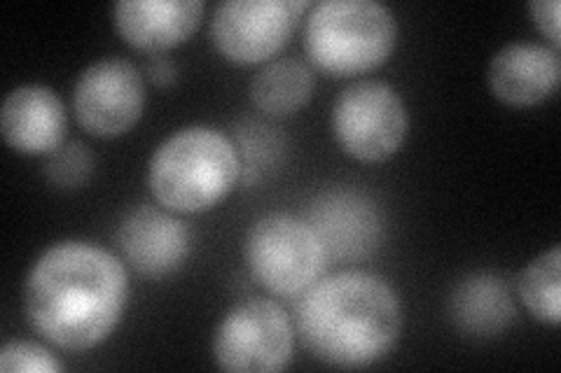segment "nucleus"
I'll return each mask as SVG.
<instances>
[{
    "label": "nucleus",
    "instance_id": "obj_1",
    "mask_svg": "<svg viewBox=\"0 0 561 373\" xmlns=\"http://www.w3.org/2000/svg\"><path fill=\"white\" fill-rule=\"evenodd\" d=\"M129 301V276L113 253L84 241H61L35 259L24 285L31 329L68 352L101 346Z\"/></svg>",
    "mask_w": 561,
    "mask_h": 373
},
{
    "label": "nucleus",
    "instance_id": "obj_2",
    "mask_svg": "<svg viewBox=\"0 0 561 373\" xmlns=\"http://www.w3.org/2000/svg\"><path fill=\"white\" fill-rule=\"evenodd\" d=\"M295 327L316 360L335 369H365L389 354L402 331L398 292L370 271L319 278L300 294Z\"/></svg>",
    "mask_w": 561,
    "mask_h": 373
},
{
    "label": "nucleus",
    "instance_id": "obj_3",
    "mask_svg": "<svg viewBox=\"0 0 561 373\" xmlns=\"http://www.w3.org/2000/svg\"><path fill=\"white\" fill-rule=\"evenodd\" d=\"M241 173V156L230 138L210 127H185L152 152L148 187L169 212L195 215L230 197Z\"/></svg>",
    "mask_w": 561,
    "mask_h": 373
},
{
    "label": "nucleus",
    "instance_id": "obj_4",
    "mask_svg": "<svg viewBox=\"0 0 561 373\" xmlns=\"http://www.w3.org/2000/svg\"><path fill=\"white\" fill-rule=\"evenodd\" d=\"M398 22L377 0H323L305 22L309 61L335 78L379 68L393 55Z\"/></svg>",
    "mask_w": 561,
    "mask_h": 373
},
{
    "label": "nucleus",
    "instance_id": "obj_5",
    "mask_svg": "<svg viewBox=\"0 0 561 373\" xmlns=\"http://www.w3.org/2000/svg\"><path fill=\"white\" fill-rule=\"evenodd\" d=\"M245 261L253 278L272 294L300 296L323 278L328 255L309 222L270 212L245 236Z\"/></svg>",
    "mask_w": 561,
    "mask_h": 373
},
{
    "label": "nucleus",
    "instance_id": "obj_6",
    "mask_svg": "<svg viewBox=\"0 0 561 373\" xmlns=\"http://www.w3.org/2000/svg\"><path fill=\"white\" fill-rule=\"evenodd\" d=\"M332 136L356 162L377 164L393 156L408 138L410 117L400 94L379 80L346 86L332 105Z\"/></svg>",
    "mask_w": 561,
    "mask_h": 373
},
{
    "label": "nucleus",
    "instance_id": "obj_7",
    "mask_svg": "<svg viewBox=\"0 0 561 373\" xmlns=\"http://www.w3.org/2000/svg\"><path fill=\"white\" fill-rule=\"evenodd\" d=\"M295 331L288 313L272 299H245L227 311L214 334V358L222 371L274 373L293 362Z\"/></svg>",
    "mask_w": 561,
    "mask_h": 373
},
{
    "label": "nucleus",
    "instance_id": "obj_8",
    "mask_svg": "<svg viewBox=\"0 0 561 373\" xmlns=\"http://www.w3.org/2000/svg\"><path fill=\"white\" fill-rule=\"evenodd\" d=\"M307 10V0H227L214 12L210 35L227 61L262 63L288 45Z\"/></svg>",
    "mask_w": 561,
    "mask_h": 373
},
{
    "label": "nucleus",
    "instance_id": "obj_9",
    "mask_svg": "<svg viewBox=\"0 0 561 373\" xmlns=\"http://www.w3.org/2000/svg\"><path fill=\"white\" fill-rule=\"evenodd\" d=\"M146 108V82L140 70L108 57L87 66L73 86V113L80 127L99 138L125 136Z\"/></svg>",
    "mask_w": 561,
    "mask_h": 373
},
{
    "label": "nucleus",
    "instance_id": "obj_10",
    "mask_svg": "<svg viewBox=\"0 0 561 373\" xmlns=\"http://www.w3.org/2000/svg\"><path fill=\"white\" fill-rule=\"evenodd\" d=\"M309 224L321 238L328 259L342 264L370 257L379 247L383 231L377 203L354 189L319 194L309 208Z\"/></svg>",
    "mask_w": 561,
    "mask_h": 373
},
{
    "label": "nucleus",
    "instance_id": "obj_11",
    "mask_svg": "<svg viewBox=\"0 0 561 373\" xmlns=\"http://www.w3.org/2000/svg\"><path fill=\"white\" fill-rule=\"evenodd\" d=\"M117 245L131 269L148 280H162L185 264L192 229L154 206L129 210L117 229Z\"/></svg>",
    "mask_w": 561,
    "mask_h": 373
},
{
    "label": "nucleus",
    "instance_id": "obj_12",
    "mask_svg": "<svg viewBox=\"0 0 561 373\" xmlns=\"http://www.w3.org/2000/svg\"><path fill=\"white\" fill-rule=\"evenodd\" d=\"M68 117L64 101L43 84H24L8 94L0 110L5 143L28 156H49L64 145Z\"/></svg>",
    "mask_w": 561,
    "mask_h": 373
},
{
    "label": "nucleus",
    "instance_id": "obj_13",
    "mask_svg": "<svg viewBox=\"0 0 561 373\" xmlns=\"http://www.w3.org/2000/svg\"><path fill=\"white\" fill-rule=\"evenodd\" d=\"M561 78L559 49L538 43H511L491 57L486 80L501 103L529 108L554 94Z\"/></svg>",
    "mask_w": 561,
    "mask_h": 373
},
{
    "label": "nucleus",
    "instance_id": "obj_14",
    "mask_svg": "<svg viewBox=\"0 0 561 373\" xmlns=\"http://www.w3.org/2000/svg\"><path fill=\"white\" fill-rule=\"evenodd\" d=\"M202 16V0H119L115 5V26L122 38L150 57L190 40Z\"/></svg>",
    "mask_w": 561,
    "mask_h": 373
},
{
    "label": "nucleus",
    "instance_id": "obj_15",
    "mask_svg": "<svg viewBox=\"0 0 561 373\" xmlns=\"http://www.w3.org/2000/svg\"><path fill=\"white\" fill-rule=\"evenodd\" d=\"M449 317L468 339H496L515 319V301L507 282L491 271H478L456 282L449 294Z\"/></svg>",
    "mask_w": 561,
    "mask_h": 373
},
{
    "label": "nucleus",
    "instance_id": "obj_16",
    "mask_svg": "<svg viewBox=\"0 0 561 373\" xmlns=\"http://www.w3.org/2000/svg\"><path fill=\"white\" fill-rule=\"evenodd\" d=\"M313 70L300 59H276L262 66L251 80L255 108L272 117L302 110L313 94Z\"/></svg>",
    "mask_w": 561,
    "mask_h": 373
},
{
    "label": "nucleus",
    "instance_id": "obj_17",
    "mask_svg": "<svg viewBox=\"0 0 561 373\" xmlns=\"http://www.w3.org/2000/svg\"><path fill=\"white\" fill-rule=\"evenodd\" d=\"M517 294L538 323H561V250L559 245L538 255L517 276Z\"/></svg>",
    "mask_w": 561,
    "mask_h": 373
},
{
    "label": "nucleus",
    "instance_id": "obj_18",
    "mask_svg": "<svg viewBox=\"0 0 561 373\" xmlns=\"http://www.w3.org/2000/svg\"><path fill=\"white\" fill-rule=\"evenodd\" d=\"M94 154L80 140L64 143L59 150L47 156L45 175L49 185H55L61 191H73L90 183L94 175Z\"/></svg>",
    "mask_w": 561,
    "mask_h": 373
},
{
    "label": "nucleus",
    "instance_id": "obj_19",
    "mask_svg": "<svg viewBox=\"0 0 561 373\" xmlns=\"http://www.w3.org/2000/svg\"><path fill=\"white\" fill-rule=\"evenodd\" d=\"M64 362L55 352L33 341H10L0 350V371L3 373H59Z\"/></svg>",
    "mask_w": 561,
    "mask_h": 373
},
{
    "label": "nucleus",
    "instance_id": "obj_20",
    "mask_svg": "<svg viewBox=\"0 0 561 373\" xmlns=\"http://www.w3.org/2000/svg\"><path fill=\"white\" fill-rule=\"evenodd\" d=\"M529 10H531V16H534L538 31L546 35L554 49H559V43H561V38H559V14H561L559 0H534Z\"/></svg>",
    "mask_w": 561,
    "mask_h": 373
},
{
    "label": "nucleus",
    "instance_id": "obj_21",
    "mask_svg": "<svg viewBox=\"0 0 561 373\" xmlns=\"http://www.w3.org/2000/svg\"><path fill=\"white\" fill-rule=\"evenodd\" d=\"M146 73H148L150 82L157 86H173L175 80H179V66H175L173 59L152 57L146 63Z\"/></svg>",
    "mask_w": 561,
    "mask_h": 373
}]
</instances>
